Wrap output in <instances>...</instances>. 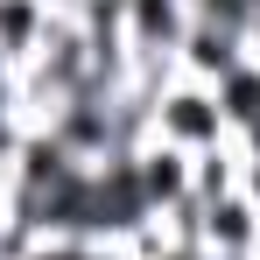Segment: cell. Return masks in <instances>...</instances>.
I'll return each mask as SVG.
<instances>
[{
  "label": "cell",
  "mask_w": 260,
  "mask_h": 260,
  "mask_svg": "<svg viewBox=\"0 0 260 260\" xmlns=\"http://www.w3.org/2000/svg\"><path fill=\"white\" fill-rule=\"evenodd\" d=\"M49 21H56L49 0H0V56L21 71V63L36 56V43L49 36Z\"/></svg>",
  "instance_id": "obj_4"
},
{
  "label": "cell",
  "mask_w": 260,
  "mask_h": 260,
  "mask_svg": "<svg viewBox=\"0 0 260 260\" xmlns=\"http://www.w3.org/2000/svg\"><path fill=\"white\" fill-rule=\"evenodd\" d=\"M190 36V0H127V49L176 56Z\"/></svg>",
  "instance_id": "obj_3"
},
{
  "label": "cell",
  "mask_w": 260,
  "mask_h": 260,
  "mask_svg": "<svg viewBox=\"0 0 260 260\" xmlns=\"http://www.w3.org/2000/svg\"><path fill=\"white\" fill-rule=\"evenodd\" d=\"M7 225H14V183L0 176V232H7Z\"/></svg>",
  "instance_id": "obj_5"
},
{
  "label": "cell",
  "mask_w": 260,
  "mask_h": 260,
  "mask_svg": "<svg viewBox=\"0 0 260 260\" xmlns=\"http://www.w3.org/2000/svg\"><path fill=\"white\" fill-rule=\"evenodd\" d=\"M155 141L176 148V155H211V148H232V120H225L218 85L176 78V85L155 99Z\"/></svg>",
  "instance_id": "obj_1"
},
{
  "label": "cell",
  "mask_w": 260,
  "mask_h": 260,
  "mask_svg": "<svg viewBox=\"0 0 260 260\" xmlns=\"http://www.w3.org/2000/svg\"><path fill=\"white\" fill-rule=\"evenodd\" d=\"M49 7H56V14H71V7H78V0H49Z\"/></svg>",
  "instance_id": "obj_7"
},
{
  "label": "cell",
  "mask_w": 260,
  "mask_h": 260,
  "mask_svg": "<svg viewBox=\"0 0 260 260\" xmlns=\"http://www.w3.org/2000/svg\"><path fill=\"white\" fill-rule=\"evenodd\" d=\"M246 63H253L246 36L211 28V21H190V36H183V49H176V71H183V78H197V85H232Z\"/></svg>",
  "instance_id": "obj_2"
},
{
  "label": "cell",
  "mask_w": 260,
  "mask_h": 260,
  "mask_svg": "<svg viewBox=\"0 0 260 260\" xmlns=\"http://www.w3.org/2000/svg\"><path fill=\"white\" fill-rule=\"evenodd\" d=\"M0 106H21V99H14V63H7V56H0Z\"/></svg>",
  "instance_id": "obj_6"
}]
</instances>
